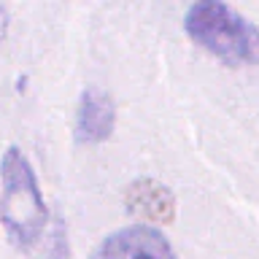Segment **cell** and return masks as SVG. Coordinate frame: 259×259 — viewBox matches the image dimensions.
Returning a JSON list of instances; mask_svg holds the SVG:
<instances>
[{"label":"cell","mask_w":259,"mask_h":259,"mask_svg":"<svg viewBox=\"0 0 259 259\" xmlns=\"http://www.w3.org/2000/svg\"><path fill=\"white\" fill-rule=\"evenodd\" d=\"M124 208L141 224H167L176 219V197L165 184L154 181V178H138L127 186L124 192Z\"/></svg>","instance_id":"5b68a950"},{"label":"cell","mask_w":259,"mask_h":259,"mask_svg":"<svg viewBox=\"0 0 259 259\" xmlns=\"http://www.w3.org/2000/svg\"><path fill=\"white\" fill-rule=\"evenodd\" d=\"M0 222L14 246L24 251L44 238L49 224L38 176L19 146H8L0 159Z\"/></svg>","instance_id":"6da1fadb"},{"label":"cell","mask_w":259,"mask_h":259,"mask_svg":"<svg viewBox=\"0 0 259 259\" xmlns=\"http://www.w3.org/2000/svg\"><path fill=\"white\" fill-rule=\"evenodd\" d=\"M184 30L200 49L230 68L259 65V27L222 0H202L186 8Z\"/></svg>","instance_id":"7a4b0ae2"},{"label":"cell","mask_w":259,"mask_h":259,"mask_svg":"<svg viewBox=\"0 0 259 259\" xmlns=\"http://www.w3.org/2000/svg\"><path fill=\"white\" fill-rule=\"evenodd\" d=\"M6 35H8V8L0 6V46H3Z\"/></svg>","instance_id":"8992f818"},{"label":"cell","mask_w":259,"mask_h":259,"mask_svg":"<svg viewBox=\"0 0 259 259\" xmlns=\"http://www.w3.org/2000/svg\"><path fill=\"white\" fill-rule=\"evenodd\" d=\"M116 105L111 95L97 87H87L76 105V141L81 146H100L113 135Z\"/></svg>","instance_id":"277c9868"},{"label":"cell","mask_w":259,"mask_h":259,"mask_svg":"<svg viewBox=\"0 0 259 259\" xmlns=\"http://www.w3.org/2000/svg\"><path fill=\"white\" fill-rule=\"evenodd\" d=\"M89 259H178L176 248L157 227L151 224H130L95 246Z\"/></svg>","instance_id":"3957f363"}]
</instances>
